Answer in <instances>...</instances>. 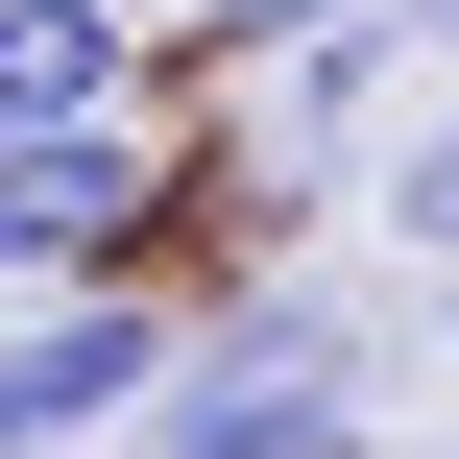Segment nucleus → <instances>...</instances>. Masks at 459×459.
Masks as SVG:
<instances>
[{"instance_id":"f257e3e1","label":"nucleus","mask_w":459,"mask_h":459,"mask_svg":"<svg viewBox=\"0 0 459 459\" xmlns=\"http://www.w3.org/2000/svg\"><path fill=\"white\" fill-rule=\"evenodd\" d=\"M145 459H363V290H218Z\"/></svg>"},{"instance_id":"39448f33","label":"nucleus","mask_w":459,"mask_h":459,"mask_svg":"<svg viewBox=\"0 0 459 459\" xmlns=\"http://www.w3.org/2000/svg\"><path fill=\"white\" fill-rule=\"evenodd\" d=\"M387 218H411V242H436V266H459V97H436V121H411V145H387Z\"/></svg>"},{"instance_id":"423d86ee","label":"nucleus","mask_w":459,"mask_h":459,"mask_svg":"<svg viewBox=\"0 0 459 459\" xmlns=\"http://www.w3.org/2000/svg\"><path fill=\"white\" fill-rule=\"evenodd\" d=\"M339 24H387V0H194V48H339Z\"/></svg>"},{"instance_id":"7ed1b4c3","label":"nucleus","mask_w":459,"mask_h":459,"mask_svg":"<svg viewBox=\"0 0 459 459\" xmlns=\"http://www.w3.org/2000/svg\"><path fill=\"white\" fill-rule=\"evenodd\" d=\"M169 218V145L145 121H73V145H0V290H121Z\"/></svg>"},{"instance_id":"f03ea898","label":"nucleus","mask_w":459,"mask_h":459,"mask_svg":"<svg viewBox=\"0 0 459 459\" xmlns=\"http://www.w3.org/2000/svg\"><path fill=\"white\" fill-rule=\"evenodd\" d=\"M169 363H194V315L121 266V290H24L0 315V459H97V436H145L169 411Z\"/></svg>"},{"instance_id":"20e7f679","label":"nucleus","mask_w":459,"mask_h":459,"mask_svg":"<svg viewBox=\"0 0 459 459\" xmlns=\"http://www.w3.org/2000/svg\"><path fill=\"white\" fill-rule=\"evenodd\" d=\"M73 121H145V24L121 0H0V145H73Z\"/></svg>"},{"instance_id":"0eeeda50","label":"nucleus","mask_w":459,"mask_h":459,"mask_svg":"<svg viewBox=\"0 0 459 459\" xmlns=\"http://www.w3.org/2000/svg\"><path fill=\"white\" fill-rule=\"evenodd\" d=\"M387 24H411V48H459V0H387Z\"/></svg>"}]
</instances>
